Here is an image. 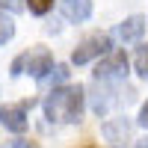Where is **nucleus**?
I'll use <instances>...</instances> for the list:
<instances>
[{"label":"nucleus","mask_w":148,"mask_h":148,"mask_svg":"<svg viewBox=\"0 0 148 148\" xmlns=\"http://www.w3.org/2000/svg\"><path fill=\"white\" fill-rule=\"evenodd\" d=\"M45 116L53 125H71V121H80L83 113V89L80 86H59L51 95L45 98Z\"/></svg>","instance_id":"obj_1"},{"label":"nucleus","mask_w":148,"mask_h":148,"mask_svg":"<svg viewBox=\"0 0 148 148\" xmlns=\"http://www.w3.org/2000/svg\"><path fill=\"white\" fill-rule=\"evenodd\" d=\"M51 68H53V56L47 53L45 47H39V51H30V53H24V56H18L15 62H12V77H18V74L27 71L36 80H45Z\"/></svg>","instance_id":"obj_2"},{"label":"nucleus","mask_w":148,"mask_h":148,"mask_svg":"<svg viewBox=\"0 0 148 148\" xmlns=\"http://www.w3.org/2000/svg\"><path fill=\"white\" fill-rule=\"evenodd\" d=\"M110 47H113V39H110L107 33H95V36H89V39L80 42V47L71 53V62H74V65H86L89 59L110 53Z\"/></svg>","instance_id":"obj_3"},{"label":"nucleus","mask_w":148,"mask_h":148,"mask_svg":"<svg viewBox=\"0 0 148 148\" xmlns=\"http://www.w3.org/2000/svg\"><path fill=\"white\" fill-rule=\"evenodd\" d=\"M125 77H127V56L121 51L107 53V59L98 62V68H95V80H101V83H116Z\"/></svg>","instance_id":"obj_4"},{"label":"nucleus","mask_w":148,"mask_h":148,"mask_svg":"<svg viewBox=\"0 0 148 148\" xmlns=\"http://www.w3.org/2000/svg\"><path fill=\"white\" fill-rule=\"evenodd\" d=\"M0 121H3L6 130L24 133L27 130V104H6V107H0Z\"/></svg>","instance_id":"obj_5"},{"label":"nucleus","mask_w":148,"mask_h":148,"mask_svg":"<svg viewBox=\"0 0 148 148\" xmlns=\"http://www.w3.org/2000/svg\"><path fill=\"white\" fill-rule=\"evenodd\" d=\"M59 9H62V15L74 24H80L92 15V0H59Z\"/></svg>","instance_id":"obj_6"},{"label":"nucleus","mask_w":148,"mask_h":148,"mask_svg":"<svg viewBox=\"0 0 148 148\" xmlns=\"http://www.w3.org/2000/svg\"><path fill=\"white\" fill-rule=\"evenodd\" d=\"M116 33H119L121 42H136L139 36L145 33V18H142V15H130V18H125V21L119 24Z\"/></svg>","instance_id":"obj_7"},{"label":"nucleus","mask_w":148,"mask_h":148,"mask_svg":"<svg viewBox=\"0 0 148 148\" xmlns=\"http://www.w3.org/2000/svg\"><path fill=\"white\" fill-rule=\"evenodd\" d=\"M133 65H136L139 77H145V80H148V45H142L139 51H136V59H133Z\"/></svg>","instance_id":"obj_8"},{"label":"nucleus","mask_w":148,"mask_h":148,"mask_svg":"<svg viewBox=\"0 0 148 148\" xmlns=\"http://www.w3.org/2000/svg\"><path fill=\"white\" fill-rule=\"evenodd\" d=\"M12 36H15V24H12V18H6L0 12V45H6Z\"/></svg>","instance_id":"obj_9"},{"label":"nucleus","mask_w":148,"mask_h":148,"mask_svg":"<svg viewBox=\"0 0 148 148\" xmlns=\"http://www.w3.org/2000/svg\"><path fill=\"white\" fill-rule=\"evenodd\" d=\"M27 6H30L33 15H45V12L53 6V0H27Z\"/></svg>","instance_id":"obj_10"},{"label":"nucleus","mask_w":148,"mask_h":148,"mask_svg":"<svg viewBox=\"0 0 148 148\" xmlns=\"http://www.w3.org/2000/svg\"><path fill=\"white\" fill-rule=\"evenodd\" d=\"M0 9H9V12H21L24 9V0H0Z\"/></svg>","instance_id":"obj_11"},{"label":"nucleus","mask_w":148,"mask_h":148,"mask_svg":"<svg viewBox=\"0 0 148 148\" xmlns=\"http://www.w3.org/2000/svg\"><path fill=\"white\" fill-rule=\"evenodd\" d=\"M51 71H53V74H51V77H45L47 83H53V80L59 83V80H65V74H68V68H65V65H56V68H51Z\"/></svg>","instance_id":"obj_12"},{"label":"nucleus","mask_w":148,"mask_h":148,"mask_svg":"<svg viewBox=\"0 0 148 148\" xmlns=\"http://www.w3.org/2000/svg\"><path fill=\"white\" fill-rule=\"evenodd\" d=\"M3 148H36L33 142H27V139H15V142H6Z\"/></svg>","instance_id":"obj_13"},{"label":"nucleus","mask_w":148,"mask_h":148,"mask_svg":"<svg viewBox=\"0 0 148 148\" xmlns=\"http://www.w3.org/2000/svg\"><path fill=\"white\" fill-rule=\"evenodd\" d=\"M139 125L142 127H148V101L142 104V110H139Z\"/></svg>","instance_id":"obj_14"},{"label":"nucleus","mask_w":148,"mask_h":148,"mask_svg":"<svg viewBox=\"0 0 148 148\" xmlns=\"http://www.w3.org/2000/svg\"><path fill=\"white\" fill-rule=\"evenodd\" d=\"M136 148H148V139H142V142H139V145H136Z\"/></svg>","instance_id":"obj_15"},{"label":"nucleus","mask_w":148,"mask_h":148,"mask_svg":"<svg viewBox=\"0 0 148 148\" xmlns=\"http://www.w3.org/2000/svg\"><path fill=\"white\" fill-rule=\"evenodd\" d=\"M86 148H92V145H86Z\"/></svg>","instance_id":"obj_16"}]
</instances>
